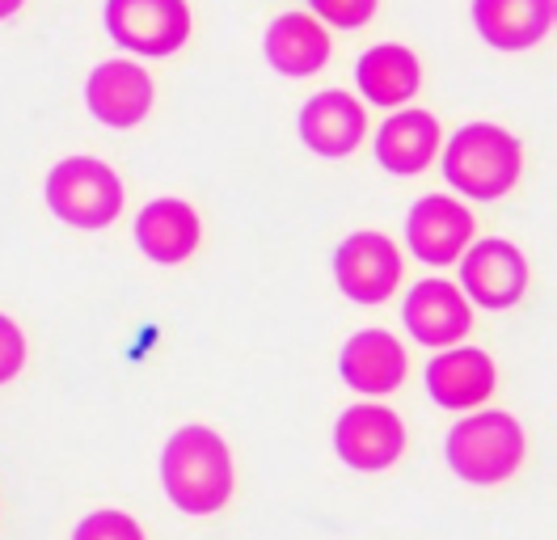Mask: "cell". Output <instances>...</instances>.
Returning a JSON list of instances; mask_svg holds the SVG:
<instances>
[{"label": "cell", "mask_w": 557, "mask_h": 540, "mask_svg": "<svg viewBox=\"0 0 557 540\" xmlns=\"http://www.w3.org/2000/svg\"><path fill=\"white\" fill-rule=\"evenodd\" d=\"M161 481L177 511L186 515H215L233 499L237 472H233V452L211 427H182L170 435L161 452Z\"/></svg>", "instance_id": "obj_1"}, {"label": "cell", "mask_w": 557, "mask_h": 540, "mask_svg": "<svg viewBox=\"0 0 557 540\" xmlns=\"http://www.w3.org/2000/svg\"><path fill=\"white\" fill-rule=\"evenodd\" d=\"M520 139L507 127H494V123H469L444 148V177H448V186L473 202L503 199L520 182Z\"/></svg>", "instance_id": "obj_2"}, {"label": "cell", "mask_w": 557, "mask_h": 540, "mask_svg": "<svg viewBox=\"0 0 557 540\" xmlns=\"http://www.w3.org/2000/svg\"><path fill=\"white\" fill-rule=\"evenodd\" d=\"M520 461L523 427L503 409L473 414V418L456 422L453 435H448V465L469 486H498L520 469Z\"/></svg>", "instance_id": "obj_3"}, {"label": "cell", "mask_w": 557, "mask_h": 540, "mask_svg": "<svg viewBox=\"0 0 557 540\" xmlns=\"http://www.w3.org/2000/svg\"><path fill=\"white\" fill-rule=\"evenodd\" d=\"M47 207L72 229H106L123 211V182L98 157H69L47 177Z\"/></svg>", "instance_id": "obj_4"}, {"label": "cell", "mask_w": 557, "mask_h": 540, "mask_svg": "<svg viewBox=\"0 0 557 540\" xmlns=\"http://www.w3.org/2000/svg\"><path fill=\"white\" fill-rule=\"evenodd\" d=\"M106 34L148 60H165L190 38L186 0H106Z\"/></svg>", "instance_id": "obj_5"}, {"label": "cell", "mask_w": 557, "mask_h": 540, "mask_svg": "<svg viewBox=\"0 0 557 540\" xmlns=\"http://www.w3.org/2000/svg\"><path fill=\"white\" fill-rule=\"evenodd\" d=\"M338 292L355 304H384L401 283V249L384 233H350L334 254Z\"/></svg>", "instance_id": "obj_6"}, {"label": "cell", "mask_w": 557, "mask_h": 540, "mask_svg": "<svg viewBox=\"0 0 557 540\" xmlns=\"http://www.w3.org/2000/svg\"><path fill=\"white\" fill-rule=\"evenodd\" d=\"M460 283L465 300L482 308H511L528 292V262L503 236H482L460 254Z\"/></svg>", "instance_id": "obj_7"}, {"label": "cell", "mask_w": 557, "mask_h": 540, "mask_svg": "<svg viewBox=\"0 0 557 540\" xmlns=\"http://www.w3.org/2000/svg\"><path fill=\"white\" fill-rule=\"evenodd\" d=\"M473 236H478L473 211L448 195H426L406 216V241H410L418 262H426V267L460 262V254L473 245Z\"/></svg>", "instance_id": "obj_8"}, {"label": "cell", "mask_w": 557, "mask_h": 540, "mask_svg": "<svg viewBox=\"0 0 557 540\" xmlns=\"http://www.w3.org/2000/svg\"><path fill=\"white\" fill-rule=\"evenodd\" d=\"M334 447L359 472H381L406 452V422L388 405H350L334 427Z\"/></svg>", "instance_id": "obj_9"}, {"label": "cell", "mask_w": 557, "mask_h": 540, "mask_svg": "<svg viewBox=\"0 0 557 540\" xmlns=\"http://www.w3.org/2000/svg\"><path fill=\"white\" fill-rule=\"evenodd\" d=\"M401 321L410 338H418L422 346L448 351L460 338H469L473 330V308L465 300V292L448 283V279H422L406 292V308Z\"/></svg>", "instance_id": "obj_10"}, {"label": "cell", "mask_w": 557, "mask_h": 540, "mask_svg": "<svg viewBox=\"0 0 557 540\" xmlns=\"http://www.w3.org/2000/svg\"><path fill=\"white\" fill-rule=\"evenodd\" d=\"M152 98H157L152 76L132 60H106L89 72V85H85L89 114L114 132H127V127L144 123L152 110Z\"/></svg>", "instance_id": "obj_11"}, {"label": "cell", "mask_w": 557, "mask_h": 540, "mask_svg": "<svg viewBox=\"0 0 557 540\" xmlns=\"http://www.w3.org/2000/svg\"><path fill=\"white\" fill-rule=\"evenodd\" d=\"M368 135V110L343 89H325L300 110V139L317 157H350Z\"/></svg>", "instance_id": "obj_12"}, {"label": "cell", "mask_w": 557, "mask_h": 540, "mask_svg": "<svg viewBox=\"0 0 557 540\" xmlns=\"http://www.w3.org/2000/svg\"><path fill=\"white\" fill-rule=\"evenodd\" d=\"M203 241V220L186 199H157L139 211L136 245L161 267L186 262Z\"/></svg>", "instance_id": "obj_13"}, {"label": "cell", "mask_w": 557, "mask_h": 540, "mask_svg": "<svg viewBox=\"0 0 557 540\" xmlns=\"http://www.w3.org/2000/svg\"><path fill=\"white\" fill-rule=\"evenodd\" d=\"M406 346L388 330H359L343 346V359H338V371L355 393H368V397H381V393H393L401 389L406 380Z\"/></svg>", "instance_id": "obj_14"}, {"label": "cell", "mask_w": 557, "mask_h": 540, "mask_svg": "<svg viewBox=\"0 0 557 540\" xmlns=\"http://www.w3.org/2000/svg\"><path fill=\"white\" fill-rule=\"evenodd\" d=\"M494 359L478 346H448L426 364V389L444 409H473L494 393Z\"/></svg>", "instance_id": "obj_15"}, {"label": "cell", "mask_w": 557, "mask_h": 540, "mask_svg": "<svg viewBox=\"0 0 557 540\" xmlns=\"http://www.w3.org/2000/svg\"><path fill=\"white\" fill-rule=\"evenodd\" d=\"M554 0H473V26L498 51H528L554 30Z\"/></svg>", "instance_id": "obj_16"}, {"label": "cell", "mask_w": 557, "mask_h": 540, "mask_svg": "<svg viewBox=\"0 0 557 540\" xmlns=\"http://www.w3.org/2000/svg\"><path fill=\"white\" fill-rule=\"evenodd\" d=\"M267 60L283 76H313L330 64V30L317 22L313 13H278L267 30Z\"/></svg>", "instance_id": "obj_17"}, {"label": "cell", "mask_w": 557, "mask_h": 540, "mask_svg": "<svg viewBox=\"0 0 557 540\" xmlns=\"http://www.w3.org/2000/svg\"><path fill=\"white\" fill-rule=\"evenodd\" d=\"M440 157V119L431 110H401L376 132V161L388 173H422Z\"/></svg>", "instance_id": "obj_18"}, {"label": "cell", "mask_w": 557, "mask_h": 540, "mask_svg": "<svg viewBox=\"0 0 557 540\" xmlns=\"http://www.w3.org/2000/svg\"><path fill=\"white\" fill-rule=\"evenodd\" d=\"M355 81H359V94L372 106H406L418 94L422 68H418L414 51H406L401 42H381L359 60Z\"/></svg>", "instance_id": "obj_19"}, {"label": "cell", "mask_w": 557, "mask_h": 540, "mask_svg": "<svg viewBox=\"0 0 557 540\" xmlns=\"http://www.w3.org/2000/svg\"><path fill=\"white\" fill-rule=\"evenodd\" d=\"M72 540H144V532L127 511H94L76 524Z\"/></svg>", "instance_id": "obj_20"}, {"label": "cell", "mask_w": 557, "mask_h": 540, "mask_svg": "<svg viewBox=\"0 0 557 540\" xmlns=\"http://www.w3.org/2000/svg\"><path fill=\"white\" fill-rule=\"evenodd\" d=\"M381 0H309V9L317 13V22H330L338 30H359L376 17Z\"/></svg>", "instance_id": "obj_21"}, {"label": "cell", "mask_w": 557, "mask_h": 540, "mask_svg": "<svg viewBox=\"0 0 557 540\" xmlns=\"http://www.w3.org/2000/svg\"><path fill=\"white\" fill-rule=\"evenodd\" d=\"M22 368H26V334L17 330L13 317L0 312V384H9Z\"/></svg>", "instance_id": "obj_22"}, {"label": "cell", "mask_w": 557, "mask_h": 540, "mask_svg": "<svg viewBox=\"0 0 557 540\" xmlns=\"http://www.w3.org/2000/svg\"><path fill=\"white\" fill-rule=\"evenodd\" d=\"M22 4H26V0H0V22H4V17H13Z\"/></svg>", "instance_id": "obj_23"}]
</instances>
